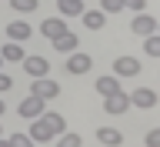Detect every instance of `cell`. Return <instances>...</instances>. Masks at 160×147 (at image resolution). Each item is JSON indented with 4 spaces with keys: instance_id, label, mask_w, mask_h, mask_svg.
Returning <instances> with one entry per match:
<instances>
[{
    "instance_id": "obj_1",
    "label": "cell",
    "mask_w": 160,
    "mask_h": 147,
    "mask_svg": "<svg viewBox=\"0 0 160 147\" xmlns=\"http://www.w3.org/2000/svg\"><path fill=\"white\" fill-rule=\"evenodd\" d=\"M103 110H107L110 117H120V114H127V110H130V97H127V90H113V94H107V97H103Z\"/></svg>"
},
{
    "instance_id": "obj_2",
    "label": "cell",
    "mask_w": 160,
    "mask_h": 147,
    "mask_svg": "<svg viewBox=\"0 0 160 147\" xmlns=\"http://www.w3.org/2000/svg\"><path fill=\"white\" fill-rule=\"evenodd\" d=\"M127 97H130V107H140V110L157 107V90H150V87H137V90H130Z\"/></svg>"
},
{
    "instance_id": "obj_3",
    "label": "cell",
    "mask_w": 160,
    "mask_h": 147,
    "mask_svg": "<svg viewBox=\"0 0 160 147\" xmlns=\"http://www.w3.org/2000/svg\"><path fill=\"white\" fill-rule=\"evenodd\" d=\"M30 140H33V144H47V140H53V130H50V124L43 120V114L30 120Z\"/></svg>"
},
{
    "instance_id": "obj_4",
    "label": "cell",
    "mask_w": 160,
    "mask_h": 147,
    "mask_svg": "<svg viewBox=\"0 0 160 147\" xmlns=\"http://www.w3.org/2000/svg\"><path fill=\"white\" fill-rule=\"evenodd\" d=\"M57 94H60V84H57V80H50V77H37V80H33V97L53 100Z\"/></svg>"
},
{
    "instance_id": "obj_5",
    "label": "cell",
    "mask_w": 160,
    "mask_h": 147,
    "mask_svg": "<svg viewBox=\"0 0 160 147\" xmlns=\"http://www.w3.org/2000/svg\"><path fill=\"white\" fill-rule=\"evenodd\" d=\"M43 104H47V100H40V97H33V94H30V97L20 100L17 114H20V117H27V120H33V117H40V114H43Z\"/></svg>"
},
{
    "instance_id": "obj_6",
    "label": "cell",
    "mask_w": 160,
    "mask_h": 147,
    "mask_svg": "<svg viewBox=\"0 0 160 147\" xmlns=\"http://www.w3.org/2000/svg\"><path fill=\"white\" fill-rule=\"evenodd\" d=\"M137 74H140L137 57H117L113 60V77H137Z\"/></svg>"
},
{
    "instance_id": "obj_7",
    "label": "cell",
    "mask_w": 160,
    "mask_h": 147,
    "mask_svg": "<svg viewBox=\"0 0 160 147\" xmlns=\"http://www.w3.org/2000/svg\"><path fill=\"white\" fill-rule=\"evenodd\" d=\"M130 30H133L137 37H150V34H157V20L150 17V13H137L133 24H130Z\"/></svg>"
},
{
    "instance_id": "obj_8",
    "label": "cell",
    "mask_w": 160,
    "mask_h": 147,
    "mask_svg": "<svg viewBox=\"0 0 160 147\" xmlns=\"http://www.w3.org/2000/svg\"><path fill=\"white\" fill-rule=\"evenodd\" d=\"M90 67H93L90 54H80V50H73V54L67 57V74H87Z\"/></svg>"
},
{
    "instance_id": "obj_9",
    "label": "cell",
    "mask_w": 160,
    "mask_h": 147,
    "mask_svg": "<svg viewBox=\"0 0 160 147\" xmlns=\"http://www.w3.org/2000/svg\"><path fill=\"white\" fill-rule=\"evenodd\" d=\"M40 34L43 37H60V34H67V17H47L43 24H40Z\"/></svg>"
},
{
    "instance_id": "obj_10",
    "label": "cell",
    "mask_w": 160,
    "mask_h": 147,
    "mask_svg": "<svg viewBox=\"0 0 160 147\" xmlns=\"http://www.w3.org/2000/svg\"><path fill=\"white\" fill-rule=\"evenodd\" d=\"M20 64H23V70H27L33 80H37V77H47V70H50V64L43 57H23Z\"/></svg>"
},
{
    "instance_id": "obj_11",
    "label": "cell",
    "mask_w": 160,
    "mask_h": 147,
    "mask_svg": "<svg viewBox=\"0 0 160 147\" xmlns=\"http://www.w3.org/2000/svg\"><path fill=\"white\" fill-rule=\"evenodd\" d=\"M7 37L17 40V44H23L27 37H33V30H30L27 20H13V24H7Z\"/></svg>"
},
{
    "instance_id": "obj_12",
    "label": "cell",
    "mask_w": 160,
    "mask_h": 147,
    "mask_svg": "<svg viewBox=\"0 0 160 147\" xmlns=\"http://www.w3.org/2000/svg\"><path fill=\"white\" fill-rule=\"evenodd\" d=\"M97 140L107 144V147H120V144H123V134H120L117 127H100L97 130Z\"/></svg>"
},
{
    "instance_id": "obj_13",
    "label": "cell",
    "mask_w": 160,
    "mask_h": 147,
    "mask_svg": "<svg viewBox=\"0 0 160 147\" xmlns=\"http://www.w3.org/2000/svg\"><path fill=\"white\" fill-rule=\"evenodd\" d=\"M57 10H60V17H80L83 13V0H57Z\"/></svg>"
},
{
    "instance_id": "obj_14",
    "label": "cell",
    "mask_w": 160,
    "mask_h": 147,
    "mask_svg": "<svg viewBox=\"0 0 160 147\" xmlns=\"http://www.w3.org/2000/svg\"><path fill=\"white\" fill-rule=\"evenodd\" d=\"M80 17H83V27L87 30H100L107 24V13H103V10H83Z\"/></svg>"
},
{
    "instance_id": "obj_15",
    "label": "cell",
    "mask_w": 160,
    "mask_h": 147,
    "mask_svg": "<svg viewBox=\"0 0 160 147\" xmlns=\"http://www.w3.org/2000/svg\"><path fill=\"white\" fill-rule=\"evenodd\" d=\"M77 44H80V37H73V34H60V37H53V47L60 50V54H73V50H77Z\"/></svg>"
},
{
    "instance_id": "obj_16",
    "label": "cell",
    "mask_w": 160,
    "mask_h": 147,
    "mask_svg": "<svg viewBox=\"0 0 160 147\" xmlns=\"http://www.w3.org/2000/svg\"><path fill=\"white\" fill-rule=\"evenodd\" d=\"M93 87H97V94H100V97H107V94L120 90V80L113 77V74H103V77H97V84H93Z\"/></svg>"
},
{
    "instance_id": "obj_17",
    "label": "cell",
    "mask_w": 160,
    "mask_h": 147,
    "mask_svg": "<svg viewBox=\"0 0 160 147\" xmlns=\"http://www.w3.org/2000/svg\"><path fill=\"white\" fill-rule=\"evenodd\" d=\"M0 57L10 60V64H17V60H23L27 54H23V47H20L17 40H10V44H3V47H0Z\"/></svg>"
},
{
    "instance_id": "obj_18",
    "label": "cell",
    "mask_w": 160,
    "mask_h": 147,
    "mask_svg": "<svg viewBox=\"0 0 160 147\" xmlns=\"http://www.w3.org/2000/svg\"><path fill=\"white\" fill-rule=\"evenodd\" d=\"M43 120H47V124H50V130H53V137H57V134H63V130H67V120L60 117V114H53V110H43Z\"/></svg>"
},
{
    "instance_id": "obj_19",
    "label": "cell",
    "mask_w": 160,
    "mask_h": 147,
    "mask_svg": "<svg viewBox=\"0 0 160 147\" xmlns=\"http://www.w3.org/2000/svg\"><path fill=\"white\" fill-rule=\"evenodd\" d=\"M143 54H147V57H160V34L143 37Z\"/></svg>"
},
{
    "instance_id": "obj_20",
    "label": "cell",
    "mask_w": 160,
    "mask_h": 147,
    "mask_svg": "<svg viewBox=\"0 0 160 147\" xmlns=\"http://www.w3.org/2000/svg\"><path fill=\"white\" fill-rule=\"evenodd\" d=\"M10 10H17V13H30V10H37V0H10Z\"/></svg>"
},
{
    "instance_id": "obj_21",
    "label": "cell",
    "mask_w": 160,
    "mask_h": 147,
    "mask_svg": "<svg viewBox=\"0 0 160 147\" xmlns=\"http://www.w3.org/2000/svg\"><path fill=\"white\" fill-rule=\"evenodd\" d=\"M80 144H83V140H80V134H70V130H63L57 147H80Z\"/></svg>"
},
{
    "instance_id": "obj_22",
    "label": "cell",
    "mask_w": 160,
    "mask_h": 147,
    "mask_svg": "<svg viewBox=\"0 0 160 147\" xmlns=\"http://www.w3.org/2000/svg\"><path fill=\"white\" fill-rule=\"evenodd\" d=\"M10 147H37L33 140H30V134H10Z\"/></svg>"
},
{
    "instance_id": "obj_23",
    "label": "cell",
    "mask_w": 160,
    "mask_h": 147,
    "mask_svg": "<svg viewBox=\"0 0 160 147\" xmlns=\"http://www.w3.org/2000/svg\"><path fill=\"white\" fill-rule=\"evenodd\" d=\"M100 10L103 13H120L123 10V0H100Z\"/></svg>"
},
{
    "instance_id": "obj_24",
    "label": "cell",
    "mask_w": 160,
    "mask_h": 147,
    "mask_svg": "<svg viewBox=\"0 0 160 147\" xmlns=\"http://www.w3.org/2000/svg\"><path fill=\"white\" fill-rule=\"evenodd\" d=\"M143 144H147V147H160V127L147 130V137H143Z\"/></svg>"
},
{
    "instance_id": "obj_25",
    "label": "cell",
    "mask_w": 160,
    "mask_h": 147,
    "mask_svg": "<svg viewBox=\"0 0 160 147\" xmlns=\"http://www.w3.org/2000/svg\"><path fill=\"white\" fill-rule=\"evenodd\" d=\"M123 7H127V10H137V13H143V10H147V0H123Z\"/></svg>"
},
{
    "instance_id": "obj_26",
    "label": "cell",
    "mask_w": 160,
    "mask_h": 147,
    "mask_svg": "<svg viewBox=\"0 0 160 147\" xmlns=\"http://www.w3.org/2000/svg\"><path fill=\"white\" fill-rule=\"evenodd\" d=\"M10 84H13V80H10L7 74H0V90H10Z\"/></svg>"
},
{
    "instance_id": "obj_27",
    "label": "cell",
    "mask_w": 160,
    "mask_h": 147,
    "mask_svg": "<svg viewBox=\"0 0 160 147\" xmlns=\"http://www.w3.org/2000/svg\"><path fill=\"white\" fill-rule=\"evenodd\" d=\"M3 114H7V104H3V97H0V117H3Z\"/></svg>"
},
{
    "instance_id": "obj_28",
    "label": "cell",
    "mask_w": 160,
    "mask_h": 147,
    "mask_svg": "<svg viewBox=\"0 0 160 147\" xmlns=\"http://www.w3.org/2000/svg\"><path fill=\"white\" fill-rule=\"evenodd\" d=\"M0 147H10V140H3V137H0Z\"/></svg>"
},
{
    "instance_id": "obj_29",
    "label": "cell",
    "mask_w": 160,
    "mask_h": 147,
    "mask_svg": "<svg viewBox=\"0 0 160 147\" xmlns=\"http://www.w3.org/2000/svg\"><path fill=\"white\" fill-rule=\"evenodd\" d=\"M0 137H3V127H0Z\"/></svg>"
},
{
    "instance_id": "obj_30",
    "label": "cell",
    "mask_w": 160,
    "mask_h": 147,
    "mask_svg": "<svg viewBox=\"0 0 160 147\" xmlns=\"http://www.w3.org/2000/svg\"><path fill=\"white\" fill-rule=\"evenodd\" d=\"M0 67H3V57H0Z\"/></svg>"
},
{
    "instance_id": "obj_31",
    "label": "cell",
    "mask_w": 160,
    "mask_h": 147,
    "mask_svg": "<svg viewBox=\"0 0 160 147\" xmlns=\"http://www.w3.org/2000/svg\"><path fill=\"white\" fill-rule=\"evenodd\" d=\"M157 34H160V24H157Z\"/></svg>"
}]
</instances>
